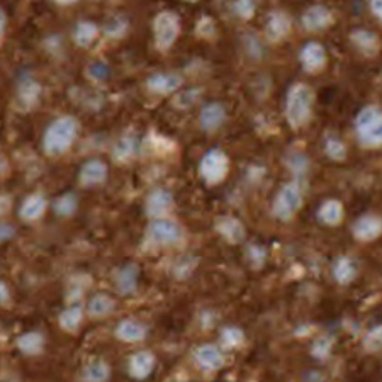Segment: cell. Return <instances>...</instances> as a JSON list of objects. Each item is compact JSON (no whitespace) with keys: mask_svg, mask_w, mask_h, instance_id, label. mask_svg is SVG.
<instances>
[{"mask_svg":"<svg viewBox=\"0 0 382 382\" xmlns=\"http://www.w3.org/2000/svg\"><path fill=\"white\" fill-rule=\"evenodd\" d=\"M229 171V158L220 148H213L209 150L204 157L201 158L199 163V175L204 182L209 185L221 184L224 181L226 175Z\"/></svg>","mask_w":382,"mask_h":382,"instance_id":"6","label":"cell"},{"mask_svg":"<svg viewBox=\"0 0 382 382\" xmlns=\"http://www.w3.org/2000/svg\"><path fill=\"white\" fill-rule=\"evenodd\" d=\"M299 60H301L304 72L318 73L326 65V49L319 43L311 41L304 45L301 54H299Z\"/></svg>","mask_w":382,"mask_h":382,"instance_id":"10","label":"cell"},{"mask_svg":"<svg viewBox=\"0 0 382 382\" xmlns=\"http://www.w3.org/2000/svg\"><path fill=\"white\" fill-rule=\"evenodd\" d=\"M155 365H157V358L153 353L142 350L130 358V376L136 381L146 379L155 370Z\"/></svg>","mask_w":382,"mask_h":382,"instance_id":"14","label":"cell"},{"mask_svg":"<svg viewBox=\"0 0 382 382\" xmlns=\"http://www.w3.org/2000/svg\"><path fill=\"white\" fill-rule=\"evenodd\" d=\"M245 342V333L243 330L238 328V326H226L221 331V343H223L224 349H238L240 345H243Z\"/></svg>","mask_w":382,"mask_h":382,"instance_id":"32","label":"cell"},{"mask_svg":"<svg viewBox=\"0 0 382 382\" xmlns=\"http://www.w3.org/2000/svg\"><path fill=\"white\" fill-rule=\"evenodd\" d=\"M77 208H79V199H77V196L73 192H66L53 202L54 213L61 217L73 216L77 211Z\"/></svg>","mask_w":382,"mask_h":382,"instance_id":"31","label":"cell"},{"mask_svg":"<svg viewBox=\"0 0 382 382\" xmlns=\"http://www.w3.org/2000/svg\"><path fill=\"white\" fill-rule=\"evenodd\" d=\"M128 31V21L121 15H116L106 24V34L111 38H121L124 36Z\"/></svg>","mask_w":382,"mask_h":382,"instance_id":"36","label":"cell"},{"mask_svg":"<svg viewBox=\"0 0 382 382\" xmlns=\"http://www.w3.org/2000/svg\"><path fill=\"white\" fill-rule=\"evenodd\" d=\"M226 121V109L220 102L206 104L199 114V123L204 131L220 130Z\"/></svg>","mask_w":382,"mask_h":382,"instance_id":"17","label":"cell"},{"mask_svg":"<svg viewBox=\"0 0 382 382\" xmlns=\"http://www.w3.org/2000/svg\"><path fill=\"white\" fill-rule=\"evenodd\" d=\"M56 3H60V6H72V3H75L77 0H54Z\"/></svg>","mask_w":382,"mask_h":382,"instance_id":"49","label":"cell"},{"mask_svg":"<svg viewBox=\"0 0 382 382\" xmlns=\"http://www.w3.org/2000/svg\"><path fill=\"white\" fill-rule=\"evenodd\" d=\"M197 34L202 38H211L214 34V31H216V26H214L213 19L209 17H202L201 21L197 22Z\"/></svg>","mask_w":382,"mask_h":382,"instance_id":"44","label":"cell"},{"mask_svg":"<svg viewBox=\"0 0 382 382\" xmlns=\"http://www.w3.org/2000/svg\"><path fill=\"white\" fill-rule=\"evenodd\" d=\"M248 259L252 260L253 267L260 268L265 263V259H267V252H265V248L260 247V245H252V247L248 248Z\"/></svg>","mask_w":382,"mask_h":382,"instance_id":"42","label":"cell"},{"mask_svg":"<svg viewBox=\"0 0 382 382\" xmlns=\"http://www.w3.org/2000/svg\"><path fill=\"white\" fill-rule=\"evenodd\" d=\"M303 206V190L298 182H289V184L280 187L274 199L272 213L277 220L291 221L296 216V213Z\"/></svg>","mask_w":382,"mask_h":382,"instance_id":"4","label":"cell"},{"mask_svg":"<svg viewBox=\"0 0 382 382\" xmlns=\"http://www.w3.org/2000/svg\"><path fill=\"white\" fill-rule=\"evenodd\" d=\"M138 279H139V267L135 263L126 265L116 274V289L121 296H130L136 291L138 287Z\"/></svg>","mask_w":382,"mask_h":382,"instance_id":"20","label":"cell"},{"mask_svg":"<svg viewBox=\"0 0 382 382\" xmlns=\"http://www.w3.org/2000/svg\"><path fill=\"white\" fill-rule=\"evenodd\" d=\"M15 236V228L9 223H0V243L9 241L10 238Z\"/></svg>","mask_w":382,"mask_h":382,"instance_id":"45","label":"cell"},{"mask_svg":"<svg viewBox=\"0 0 382 382\" xmlns=\"http://www.w3.org/2000/svg\"><path fill=\"white\" fill-rule=\"evenodd\" d=\"M136 151H138L136 139L131 138V136H124V138H121L114 145V148H112V158L119 163H126L135 158Z\"/></svg>","mask_w":382,"mask_h":382,"instance_id":"29","label":"cell"},{"mask_svg":"<svg viewBox=\"0 0 382 382\" xmlns=\"http://www.w3.org/2000/svg\"><path fill=\"white\" fill-rule=\"evenodd\" d=\"M107 178V165L99 158H92L82 165L79 182L84 187H96L104 184Z\"/></svg>","mask_w":382,"mask_h":382,"instance_id":"11","label":"cell"},{"mask_svg":"<svg viewBox=\"0 0 382 382\" xmlns=\"http://www.w3.org/2000/svg\"><path fill=\"white\" fill-rule=\"evenodd\" d=\"M352 41L353 45L357 46L364 54H369V56H374L379 49V40L374 33L370 31H364V29H357L352 33Z\"/></svg>","mask_w":382,"mask_h":382,"instance_id":"27","label":"cell"},{"mask_svg":"<svg viewBox=\"0 0 382 382\" xmlns=\"http://www.w3.org/2000/svg\"><path fill=\"white\" fill-rule=\"evenodd\" d=\"M109 377H111V367L107 362L100 360V358L85 365L84 372H82L84 382H107Z\"/></svg>","mask_w":382,"mask_h":382,"instance_id":"26","label":"cell"},{"mask_svg":"<svg viewBox=\"0 0 382 382\" xmlns=\"http://www.w3.org/2000/svg\"><path fill=\"white\" fill-rule=\"evenodd\" d=\"M358 142L365 148H377L382 143V114L377 106L362 109L356 118Z\"/></svg>","mask_w":382,"mask_h":382,"instance_id":"3","label":"cell"},{"mask_svg":"<svg viewBox=\"0 0 382 382\" xmlns=\"http://www.w3.org/2000/svg\"><path fill=\"white\" fill-rule=\"evenodd\" d=\"M116 337L124 343H138L145 340L146 328L136 319H123L118 326H116Z\"/></svg>","mask_w":382,"mask_h":382,"instance_id":"21","label":"cell"},{"mask_svg":"<svg viewBox=\"0 0 382 382\" xmlns=\"http://www.w3.org/2000/svg\"><path fill=\"white\" fill-rule=\"evenodd\" d=\"M48 208V201L43 194H31L22 201L21 208H19V217L27 223H33L43 217V214L46 213Z\"/></svg>","mask_w":382,"mask_h":382,"instance_id":"15","label":"cell"},{"mask_svg":"<svg viewBox=\"0 0 382 382\" xmlns=\"http://www.w3.org/2000/svg\"><path fill=\"white\" fill-rule=\"evenodd\" d=\"M109 73H111V72H109V66L106 63H100V61H97V63H92L87 70V75L91 77L92 80H97V82L106 80L109 77Z\"/></svg>","mask_w":382,"mask_h":382,"instance_id":"41","label":"cell"},{"mask_svg":"<svg viewBox=\"0 0 382 382\" xmlns=\"http://www.w3.org/2000/svg\"><path fill=\"white\" fill-rule=\"evenodd\" d=\"M9 301H10L9 287H7L6 282L0 280V306H6V304H9Z\"/></svg>","mask_w":382,"mask_h":382,"instance_id":"46","label":"cell"},{"mask_svg":"<svg viewBox=\"0 0 382 382\" xmlns=\"http://www.w3.org/2000/svg\"><path fill=\"white\" fill-rule=\"evenodd\" d=\"M45 345L46 340L40 331H27V333L17 338V349L27 357L40 356L45 350Z\"/></svg>","mask_w":382,"mask_h":382,"instance_id":"24","label":"cell"},{"mask_svg":"<svg viewBox=\"0 0 382 382\" xmlns=\"http://www.w3.org/2000/svg\"><path fill=\"white\" fill-rule=\"evenodd\" d=\"M325 153L335 162H343L346 158V146L337 136H328L325 142Z\"/></svg>","mask_w":382,"mask_h":382,"instance_id":"33","label":"cell"},{"mask_svg":"<svg viewBox=\"0 0 382 382\" xmlns=\"http://www.w3.org/2000/svg\"><path fill=\"white\" fill-rule=\"evenodd\" d=\"M353 236L358 241H374L381 236L382 223L379 216L374 214H364L353 223Z\"/></svg>","mask_w":382,"mask_h":382,"instance_id":"13","label":"cell"},{"mask_svg":"<svg viewBox=\"0 0 382 382\" xmlns=\"http://www.w3.org/2000/svg\"><path fill=\"white\" fill-rule=\"evenodd\" d=\"M79 135V123L72 116H61L53 121L43 136V150L49 157H60L75 143Z\"/></svg>","mask_w":382,"mask_h":382,"instance_id":"1","label":"cell"},{"mask_svg":"<svg viewBox=\"0 0 382 382\" xmlns=\"http://www.w3.org/2000/svg\"><path fill=\"white\" fill-rule=\"evenodd\" d=\"M82 319H84V310L79 304H72V306L65 307L58 316V323L65 331H77L79 330Z\"/></svg>","mask_w":382,"mask_h":382,"instance_id":"28","label":"cell"},{"mask_svg":"<svg viewBox=\"0 0 382 382\" xmlns=\"http://www.w3.org/2000/svg\"><path fill=\"white\" fill-rule=\"evenodd\" d=\"M40 93L41 87L34 80H26L24 84L21 85V89H19V96H21L22 102H24L26 106H34V104L38 102V99H40Z\"/></svg>","mask_w":382,"mask_h":382,"instance_id":"34","label":"cell"},{"mask_svg":"<svg viewBox=\"0 0 382 382\" xmlns=\"http://www.w3.org/2000/svg\"><path fill=\"white\" fill-rule=\"evenodd\" d=\"M381 335H382L381 326H374V328L367 333V337L364 338L365 350H369V352L372 353L377 352V350H381Z\"/></svg>","mask_w":382,"mask_h":382,"instance_id":"39","label":"cell"},{"mask_svg":"<svg viewBox=\"0 0 382 382\" xmlns=\"http://www.w3.org/2000/svg\"><path fill=\"white\" fill-rule=\"evenodd\" d=\"M187 2H197V0H187Z\"/></svg>","mask_w":382,"mask_h":382,"instance_id":"50","label":"cell"},{"mask_svg":"<svg viewBox=\"0 0 382 382\" xmlns=\"http://www.w3.org/2000/svg\"><path fill=\"white\" fill-rule=\"evenodd\" d=\"M197 93H199L197 89H194V91H187L184 93H178L177 99H175V104H177V106L181 109L190 107L197 100V97H199Z\"/></svg>","mask_w":382,"mask_h":382,"instance_id":"43","label":"cell"},{"mask_svg":"<svg viewBox=\"0 0 382 382\" xmlns=\"http://www.w3.org/2000/svg\"><path fill=\"white\" fill-rule=\"evenodd\" d=\"M6 26H7L6 13H3V10L0 9V38H2L3 33H6Z\"/></svg>","mask_w":382,"mask_h":382,"instance_id":"48","label":"cell"},{"mask_svg":"<svg viewBox=\"0 0 382 382\" xmlns=\"http://www.w3.org/2000/svg\"><path fill=\"white\" fill-rule=\"evenodd\" d=\"M370 3V10H372V14L376 15L377 19L382 17V0H369Z\"/></svg>","mask_w":382,"mask_h":382,"instance_id":"47","label":"cell"},{"mask_svg":"<svg viewBox=\"0 0 382 382\" xmlns=\"http://www.w3.org/2000/svg\"><path fill=\"white\" fill-rule=\"evenodd\" d=\"M197 260L196 257H184V259H181L177 262V265L174 267V274L178 277V279H185V277H189L192 274V270L196 268Z\"/></svg>","mask_w":382,"mask_h":382,"instance_id":"37","label":"cell"},{"mask_svg":"<svg viewBox=\"0 0 382 382\" xmlns=\"http://www.w3.org/2000/svg\"><path fill=\"white\" fill-rule=\"evenodd\" d=\"M307 163L310 162H307V158L304 157L303 153H294L287 158V167H289L296 175L304 174V171L307 170Z\"/></svg>","mask_w":382,"mask_h":382,"instance_id":"40","label":"cell"},{"mask_svg":"<svg viewBox=\"0 0 382 382\" xmlns=\"http://www.w3.org/2000/svg\"><path fill=\"white\" fill-rule=\"evenodd\" d=\"M155 45L160 52H167L181 34V17L171 10H162L153 21Z\"/></svg>","mask_w":382,"mask_h":382,"instance_id":"5","label":"cell"},{"mask_svg":"<svg viewBox=\"0 0 382 382\" xmlns=\"http://www.w3.org/2000/svg\"><path fill=\"white\" fill-rule=\"evenodd\" d=\"M343 216H345L343 204L340 201H335V199L325 201L318 209V217L323 224H328V226L340 224L343 221Z\"/></svg>","mask_w":382,"mask_h":382,"instance_id":"25","label":"cell"},{"mask_svg":"<svg viewBox=\"0 0 382 382\" xmlns=\"http://www.w3.org/2000/svg\"><path fill=\"white\" fill-rule=\"evenodd\" d=\"M216 229L226 241H229L233 245L241 243L245 240V235H247V229H245L243 223L231 216H221L216 221Z\"/></svg>","mask_w":382,"mask_h":382,"instance_id":"16","label":"cell"},{"mask_svg":"<svg viewBox=\"0 0 382 382\" xmlns=\"http://www.w3.org/2000/svg\"><path fill=\"white\" fill-rule=\"evenodd\" d=\"M194 360L196 364L206 372H213V370L223 369L226 358L224 353L217 349L213 343H204V345L197 346L194 352Z\"/></svg>","mask_w":382,"mask_h":382,"instance_id":"9","label":"cell"},{"mask_svg":"<svg viewBox=\"0 0 382 382\" xmlns=\"http://www.w3.org/2000/svg\"><path fill=\"white\" fill-rule=\"evenodd\" d=\"M0 167H2V163H0Z\"/></svg>","mask_w":382,"mask_h":382,"instance_id":"51","label":"cell"},{"mask_svg":"<svg viewBox=\"0 0 382 382\" xmlns=\"http://www.w3.org/2000/svg\"><path fill=\"white\" fill-rule=\"evenodd\" d=\"M146 85L151 92L158 93V96H169L181 89L182 79L175 73H157L148 79Z\"/></svg>","mask_w":382,"mask_h":382,"instance_id":"18","label":"cell"},{"mask_svg":"<svg viewBox=\"0 0 382 382\" xmlns=\"http://www.w3.org/2000/svg\"><path fill=\"white\" fill-rule=\"evenodd\" d=\"M257 10V0H236L235 2V13L240 15L243 21L253 17Z\"/></svg>","mask_w":382,"mask_h":382,"instance_id":"38","label":"cell"},{"mask_svg":"<svg viewBox=\"0 0 382 382\" xmlns=\"http://www.w3.org/2000/svg\"><path fill=\"white\" fill-rule=\"evenodd\" d=\"M331 350H333V340L330 337H319L311 345V356L323 360V358L330 357Z\"/></svg>","mask_w":382,"mask_h":382,"instance_id":"35","label":"cell"},{"mask_svg":"<svg viewBox=\"0 0 382 382\" xmlns=\"http://www.w3.org/2000/svg\"><path fill=\"white\" fill-rule=\"evenodd\" d=\"M174 196L165 189H155L148 194L145 211L151 220H158V217H167L174 209Z\"/></svg>","mask_w":382,"mask_h":382,"instance_id":"8","label":"cell"},{"mask_svg":"<svg viewBox=\"0 0 382 382\" xmlns=\"http://www.w3.org/2000/svg\"><path fill=\"white\" fill-rule=\"evenodd\" d=\"M265 31H267V38L272 43L282 41L291 31V17L286 13L275 10V13L268 15L267 29Z\"/></svg>","mask_w":382,"mask_h":382,"instance_id":"19","label":"cell"},{"mask_svg":"<svg viewBox=\"0 0 382 382\" xmlns=\"http://www.w3.org/2000/svg\"><path fill=\"white\" fill-rule=\"evenodd\" d=\"M116 310V301L111 296L102 294H93L87 303V313L91 318H106L111 313H114Z\"/></svg>","mask_w":382,"mask_h":382,"instance_id":"23","label":"cell"},{"mask_svg":"<svg viewBox=\"0 0 382 382\" xmlns=\"http://www.w3.org/2000/svg\"><path fill=\"white\" fill-rule=\"evenodd\" d=\"M313 99L314 92L310 85L298 84L291 89L286 100V119L291 124V128L298 130L310 121Z\"/></svg>","mask_w":382,"mask_h":382,"instance_id":"2","label":"cell"},{"mask_svg":"<svg viewBox=\"0 0 382 382\" xmlns=\"http://www.w3.org/2000/svg\"><path fill=\"white\" fill-rule=\"evenodd\" d=\"M331 24H333V14L325 6H313L303 14L304 29L311 31V33H318Z\"/></svg>","mask_w":382,"mask_h":382,"instance_id":"12","label":"cell"},{"mask_svg":"<svg viewBox=\"0 0 382 382\" xmlns=\"http://www.w3.org/2000/svg\"><path fill=\"white\" fill-rule=\"evenodd\" d=\"M335 280H337L340 286H349L350 282H353L357 277V263L353 262L350 257H338L333 262L331 267Z\"/></svg>","mask_w":382,"mask_h":382,"instance_id":"22","label":"cell"},{"mask_svg":"<svg viewBox=\"0 0 382 382\" xmlns=\"http://www.w3.org/2000/svg\"><path fill=\"white\" fill-rule=\"evenodd\" d=\"M146 231L151 243L160 245V247H170V245L178 243L182 240V236H184L181 224L169 220V217L153 220L150 226H148Z\"/></svg>","mask_w":382,"mask_h":382,"instance_id":"7","label":"cell"},{"mask_svg":"<svg viewBox=\"0 0 382 382\" xmlns=\"http://www.w3.org/2000/svg\"><path fill=\"white\" fill-rule=\"evenodd\" d=\"M97 33H99V27L93 24V22H79L75 27V33H73V40H75L80 48H89L97 38Z\"/></svg>","mask_w":382,"mask_h":382,"instance_id":"30","label":"cell"}]
</instances>
